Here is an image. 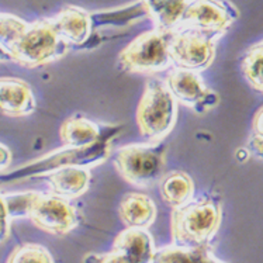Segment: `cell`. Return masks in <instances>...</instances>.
<instances>
[{"mask_svg": "<svg viewBox=\"0 0 263 263\" xmlns=\"http://www.w3.org/2000/svg\"><path fill=\"white\" fill-rule=\"evenodd\" d=\"M152 263H226L218 259L213 249L207 245L183 247V245H167L156 249Z\"/></svg>", "mask_w": 263, "mask_h": 263, "instance_id": "18", "label": "cell"}, {"mask_svg": "<svg viewBox=\"0 0 263 263\" xmlns=\"http://www.w3.org/2000/svg\"><path fill=\"white\" fill-rule=\"evenodd\" d=\"M100 127L95 121L82 116L66 118L61 127V141L70 149H85L96 145Z\"/></svg>", "mask_w": 263, "mask_h": 263, "instance_id": "15", "label": "cell"}, {"mask_svg": "<svg viewBox=\"0 0 263 263\" xmlns=\"http://www.w3.org/2000/svg\"><path fill=\"white\" fill-rule=\"evenodd\" d=\"M11 159H13V156H11L10 149L3 144H0V172L10 166Z\"/></svg>", "mask_w": 263, "mask_h": 263, "instance_id": "26", "label": "cell"}, {"mask_svg": "<svg viewBox=\"0 0 263 263\" xmlns=\"http://www.w3.org/2000/svg\"><path fill=\"white\" fill-rule=\"evenodd\" d=\"M252 134L263 137V106L259 108L252 121Z\"/></svg>", "mask_w": 263, "mask_h": 263, "instance_id": "27", "label": "cell"}, {"mask_svg": "<svg viewBox=\"0 0 263 263\" xmlns=\"http://www.w3.org/2000/svg\"><path fill=\"white\" fill-rule=\"evenodd\" d=\"M10 222L11 218L7 211L5 194L0 193V243H3L10 236Z\"/></svg>", "mask_w": 263, "mask_h": 263, "instance_id": "24", "label": "cell"}, {"mask_svg": "<svg viewBox=\"0 0 263 263\" xmlns=\"http://www.w3.org/2000/svg\"><path fill=\"white\" fill-rule=\"evenodd\" d=\"M6 263H55L48 249L40 243H22L14 248Z\"/></svg>", "mask_w": 263, "mask_h": 263, "instance_id": "21", "label": "cell"}, {"mask_svg": "<svg viewBox=\"0 0 263 263\" xmlns=\"http://www.w3.org/2000/svg\"><path fill=\"white\" fill-rule=\"evenodd\" d=\"M141 5L155 28L163 31H173L180 26L187 3L183 0H141Z\"/></svg>", "mask_w": 263, "mask_h": 263, "instance_id": "17", "label": "cell"}, {"mask_svg": "<svg viewBox=\"0 0 263 263\" xmlns=\"http://www.w3.org/2000/svg\"><path fill=\"white\" fill-rule=\"evenodd\" d=\"M183 2H184V3H187V5H190V3H192V2H194V0H183Z\"/></svg>", "mask_w": 263, "mask_h": 263, "instance_id": "28", "label": "cell"}, {"mask_svg": "<svg viewBox=\"0 0 263 263\" xmlns=\"http://www.w3.org/2000/svg\"><path fill=\"white\" fill-rule=\"evenodd\" d=\"M83 263H137L117 249H111L106 253H89L83 258Z\"/></svg>", "mask_w": 263, "mask_h": 263, "instance_id": "23", "label": "cell"}, {"mask_svg": "<svg viewBox=\"0 0 263 263\" xmlns=\"http://www.w3.org/2000/svg\"><path fill=\"white\" fill-rule=\"evenodd\" d=\"M242 73L253 90L263 95V45H255L248 51L241 65Z\"/></svg>", "mask_w": 263, "mask_h": 263, "instance_id": "20", "label": "cell"}, {"mask_svg": "<svg viewBox=\"0 0 263 263\" xmlns=\"http://www.w3.org/2000/svg\"><path fill=\"white\" fill-rule=\"evenodd\" d=\"M90 180V169L79 165L58 167L48 175V183L52 193L68 200L82 197L89 190Z\"/></svg>", "mask_w": 263, "mask_h": 263, "instance_id": "12", "label": "cell"}, {"mask_svg": "<svg viewBox=\"0 0 263 263\" xmlns=\"http://www.w3.org/2000/svg\"><path fill=\"white\" fill-rule=\"evenodd\" d=\"M222 221V207L213 199L192 200L173 209L171 231L173 243L183 247L207 245L218 232Z\"/></svg>", "mask_w": 263, "mask_h": 263, "instance_id": "1", "label": "cell"}, {"mask_svg": "<svg viewBox=\"0 0 263 263\" xmlns=\"http://www.w3.org/2000/svg\"><path fill=\"white\" fill-rule=\"evenodd\" d=\"M221 37L187 27H177L172 31L169 52L173 66L180 69L203 72L211 66L215 48Z\"/></svg>", "mask_w": 263, "mask_h": 263, "instance_id": "6", "label": "cell"}, {"mask_svg": "<svg viewBox=\"0 0 263 263\" xmlns=\"http://www.w3.org/2000/svg\"><path fill=\"white\" fill-rule=\"evenodd\" d=\"M28 218L40 230L58 236L69 234L79 224L75 205L54 193H38Z\"/></svg>", "mask_w": 263, "mask_h": 263, "instance_id": "7", "label": "cell"}, {"mask_svg": "<svg viewBox=\"0 0 263 263\" xmlns=\"http://www.w3.org/2000/svg\"><path fill=\"white\" fill-rule=\"evenodd\" d=\"M35 108L37 102L27 82L10 76L0 78V113L7 117H26Z\"/></svg>", "mask_w": 263, "mask_h": 263, "instance_id": "10", "label": "cell"}, {"mask_svg": "<svg viewBox=\"0 0 263 263\" xmlns=\"http://www.w3.org/2000/svg\"><path fill=\"white\" fill-rule=\"evenodd\" d=\"M27 24L20 17L0 13V62H13L11 48Z\"/></svg>", "mask_w": 263, "mask_h": 263, "instance_id": "19", "label": "cell"}, {"mask_svg": "<svg viewBox=\"0 0 263 263\" xmlns=\"http://www.w3.org/2000/svg\"><path fill=\"white\" fill-rule=\"evenodd\" d=\"M113 249L125 253L137 263H152L156 253L155 241L148 228H125L116 236Z\"/></svg>", "mask_w": 263, "mask_h": 263, "instance_id": "14", "label": "cell"}, {"mask_svg": "<svg viewBox=\"0 0 263 263\" xmlns=\"http://www.w3.org/2000/svg\"><path fill=\"white\" fill-rule=\"evenodd\" d=\"M158 184L162 199L172 209L187 204L189 201L193 200L196 192L193 179L182 171L165 173Z\"/></svg>", "mask_w": 263, "mask_h": 263, "instance_id": "16", "label": "cell"}, {"mask_svg": "<svg viewBox=\"0 0 263 263\" xmlns=\"http://www.w3.org/2000/svg\"><path fill=\"white\" fill-rule=\"evenodd\" d=\"M38 192H24V193L5 194L6 205L11 220L30 217L32 204L37 199Z\"/></svg>", "mask_w": 263, "mask_h": 263, "instance_id": "22", "label": "cell"}, {"mask_svg": "<svg viewBox=\"0 0 263 263\" xmlns=\"http://www.w3.org/2000/svg\"><path fill=\"white\" fill-rule=\"evenodd\" d=\"M51 22L59 37L70 47L83 45L93 28L90 13L78 6H65L57 16L51 17Z\"/></svg>", "mask_w": 263, "mask_h": 263, "instance_id": "11", "label": "cell"}, {"mask_svg": "<svg viewBox=\"0 0 263 263\" xmlns=\"http://www.w3.org/2000/svg\"><path fill=\"white\" fill-rule=\"evenodd\" d=\"M165 82L177 102L194 113L204 114L220 103L218 95L205 85L199 72L175 68L167 73Z\"/></svg>", "mask_w": 263, "mask_h": 263, "instance_id": "9", "label": "cell"}, {"mask_svg": "<svg viewBox=\"0 0 263 263\" xmlns=\"http://www.w3.org/2000/svg\"><path fill=\"white\" fill-rule=\"evenodd\" d=\"M239 16L227 0H194L187 5L179 27H187L222 37Z\"/></svg>", "mask_w": 263, "mask_h": 263, "instance_id": "8", "label": "cell"}, {"mask_svg": "<svg viewBox=\"0 0 263 263\" xmlns=\"http://www.w3.org/2000/svg\"><path fill=\"white\" fill-rule=\"evenodd\" d=\"M118 215L128 228H149L156 220V204L149 196L131 192L120 201Z\"/></svg>", "mask_w": 263, "mask_h": 263, "instance_id": "13", "label": "cell"}, {"mask_svg": "<svg viewBox=\"0 0 263 263\" xmlns=\"http://www.w3.org/2000/svg\"><path fill=\"white\" fill-rule=\"evenodd\" d=\"M177 121V100L166 82L152 78L137 108V124L148 142H161L175 128Z\"/></svg>", "mask_w": 263, "mask_h": 263, "instance_id": "2", "label": "cell"}, {"mask_svg": "<svg viewBox=\"0 0 263 263\" xmlns=\"http://www.w3.org/2000/svg\"><path fill=\"white\" fill-rule=\"evenodd\" d=\"M70 45L55 30L51 18L28 23L13 48V62L26 68H38L52 64L68 54Z\"/></svg>", "mask_w": 263, "mask_h": 263, "instance_id": "3", "label": "cell"}, {"mask_svg": "<svg viewBox=\"0 0 263 263\" xmlns=\"http://www.w3.org/2000/svg\"><path fill=\"white\" fill-rule=\"evenodd\" d=\"M172 31L159 28L148 30L134 38L118 55V65L124 72L156 75L172 68L169 52Z\"/></svg>", "mask_w": 263, "mask_h": 263, "instance_id": "5", "label": "cell"}, {"mask_svg": "<svg viewBox=\"0 0 263 263\" xmlns=\"http://www.w3.org/2000/svg\"><path fill=\"white\" fill-rule=\"evenodd\" d=\"M259 45H263V41H262V43H259Z\"/></svg>", "mask_w": 263, "mask_h": 263, "instance_id": "29", "label": "cell"}, {"mask_svg": "<svg viewBox=\"0 0 263 263\" xmlns=\"http://www.w3.org/2000/svg\"><path fill=\"white\" fill-rule=\"evenodd\" d=\"M247 149L251 155L263 161V137L255 134L251 135L249 140H248Z\"/></svg>", "mask_w": 263, "mask_h": 263, "instance_id": "25", "label": "cell"}, {"mask_svg": "<svg viewBox=\"0 0 263 263\" xmlns=\"http://www.w3.org/2000/svg\"><path fill=\"white\" fill-rule=\"evenodd\" d=\"M167 145L161 142H142L121 146L116 154L114 165L118 173L137 187L158 184L165 175Z\"/></svg>", "mask_w": 263, "mask_h": 263, "instance_id": "4", "label": "cell"}]
</instances>
